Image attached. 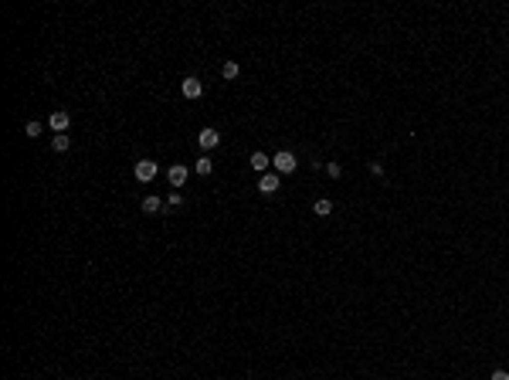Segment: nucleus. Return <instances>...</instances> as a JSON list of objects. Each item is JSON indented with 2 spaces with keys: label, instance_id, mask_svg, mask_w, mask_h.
Segmentation results:
<instances>
[{
  "label": "nucleus",
  "instance_id": "1",
  "mask_svg": "<svg viewBox=\"0 0 509 380\" xmlns=\"http://www.w3.org/2000/svg\"><path fill=\"white\" fill-rule=\"evenodd\" d=\"M272 167H275V173H296V167H299V163H296V156H292L289 150H282V153H275V156H272Z\"/></svg>",
  "mask_w": 509,
  "mask_h": 380
},
{
  "label": "nucleus",
  "instance_id": "2",
  "mask_svg": "<svg viewBox=\"0 0 509 380\" xmlns=\"http://www.w3.org/2000/svg\"><path fill=\"white\" fill-rule=\"evenodd\" d=\"M153 177H156V163H153V160H139V163H136V180H139V184H150Z\"/></svg>",
  "mask_w": 509,
  "mask_h": 380
},
{
  "label": "nucleus",
  "instance_id": "3",
  "mask_svg": "<svg viewBox=\"0 0 509 380\" xmlns=\"http://www.w3.org/2000/svg\"><path fill=\"white\" fill-rule=\"evenodd\" d=\"M197 143H201V150H214V146L221 143V133L207 126V129H201V133H197Z\"/></svg>",
  "mask_w": 509,
  "mask_h": 380
},
{
  "label": "nucleus",
  "instance_id": "4",
  "mask_svg": "<svg viewBox=\"0 0 509 380\" xmlns=\"http://www.w3.org/2000/svg\"><path fill=\"white\" fill-rule=\"evenodd\" d=\"M187 167H184V163H173V167H170V170H167V180H170V184H173V187H184V184H187Z\"/></svg>",
  "mask_w": 509,
  "mask_h": 380
},
{
  "label": "nucleus",
  "instance_id": "5",
  "mask_svg": "<svg viewBox=\"0 0 509 380\" xmlns=\"http://www.w3.org/2000/svg\"><path fill=\"white\" fill-rule=\"evenodd\" d=\"M68 122H72V115L65 112V109H58V112L48 115V126H51L55 133H65V129H68Z\"/></svg>",
  "mask_w": 509,
  "mask_h": 380
},
{
  "label": "nucleus",
  "instance_id": "6",
  "mask_svg": "<svg viewBox=\"0 0 509 380\" xmlns=\"http://www.w3.org/2000/svg\"><path fill=\"white\" fill-rule=\"evenodd\" d=\"M184 98H201V92H204V85H201V78H184Z\"/></svg>",
  "mask_w": 509,
  "mask_h": 380
},
{
  "label": "nucleus",
  "instance_id": "7",
  "mask_svg": "<svg viewBox=\"0 0 509 380\" xmlns=\"http://www.w3.org/2000/svg\"><path fill=\"white\" fill-rule=\"evenodd\" d=\"M248 167H251V170H258V173H268V167H272V156H265V153H251Z\"/></svg>",
  "mask_w": 509,
  "mask_h": 380
},
{
  "label": "nucleus",
  "instance_id": "8",
  "mask_svg": "<svg viewBox=\"0 0 509 380\" xmlns=\"http://www.w3.org/2000/svg\"><path fill=\"white\" fill-rule=\"evenodd\" d=\"M258 190H262V193H275V190H279V173H262Z\"/></svg>",
  "mask_w": 509,
  "mask_h": 380
},
{
  "label": "nucleus",
  "instance_id": "9",
  "mask_svg": "<svg viewBox=\"0 0 509 380\" xmlns=\"http://www.w3.org/2000/svg\"><path fill=\"white\" fill-rule=\"evenodd\" d=\"M51 146H55L58 153H65V150H68V146H72V139H68V136H65V133H58L55 139H51Z\"/></svg>",
  "mask_w": 509,
  "mask_h": 380
},
{
  "label": "nucleus",
  "instance_id": "10",
  "mask_svg": "<svg viewBox=\"0 0 509 380\" xmlns=\"http://www.w3.org/2000/svg\"><path fill=\"white\" fill-rule=\"evenodd\" d=\"M312 210H316L319 217H326V214H333V200H316V204H312Z\"/></svg>",
  "mask_w": 509,
  "mask_h": 380
},
{
  "label": "nucleus",
  "instance_id": "11",
  "mask_svg": "<svg viewBox=\"0 0 509 380\" xmlns=\"http://www.w3.org/2000/svg\"><path fill=\"white\" fill-rule=\"evenodd\" d=\"M210 167H214V163H210L207 156H201V160H197V163H194V170L201 173V177H207V173H210Z\"/></svg>",
  "mask_w": 509,
  "mask_h": 380
},
{
  "label": "nucleus",
  "instance_id": "12",
  "mask_svg": "<svg viewBox=\"0 0 509 380\" xmlns=\"http://www.w3.org/2000/svg\"><path fill=\"white\" fill-rule=\"evenodd\" d=\"M160 207H163V204H160V197H146V200H143V210H146V214H156Z\"/></svg>",
  "mask_w": 509,
  "mask_h": 380
},
{
  "label": "nucleus",
  "instance_id": "13",
  "mask_svg": "<svg viewBox=\"0 0 509 380\" xmlns=\"http://www.w3.org/2000/svg\"><path fill=\"white\" fill-rule=\"evenodd\" d=\"M221 75H224V78H238V61H224Z\"/></svg>",
  "mask_w": 509,
  "mask_h": 380
},
{
  "label": "nucleus",
  "instance_id": "14",
  "mask_svg": "<svg viewBox=\"0 0 509 380\" xmlns=\"http://www.w3.org/2000/svg\"><path fill=\"white\" fill-rule=\"evenodd\" d=\"M41 129H44L41 122H27V126H24V133L31 136V139H34V136H41Z\"/></svg>",
  "mask_w": 509,
  "mask_h": 380
},
{
  "label": "nucleus",
  "instance_id": "15",
  "mask_svg": "<svg viewBox=\"0 0 509 380\" xmlns=\"http://www.w3.org/2000/svg\"><path fill=\"white\" fill-rule=\"evenodd\" d=\"M326 173H329V177H339L343 167H339V163H326Z\"/></svg>",
  "mask_w": 509,
  "mask_h": 380
},
{
  "label": "nucleus",
  "instance_id": "16",
  "mask_svg": "<svg viewBox=\"0 0 509 380\" xmlns=\"http://www.w3.org/2000/svg\"><path fill=\"white\" fill-rule=\"evenodd\" d=\"M489 380H509V374H506V370H496V374H492Z\"/></svg>",
  "mask_w": 509,
  "mask_h": 380
}]
</instances>
